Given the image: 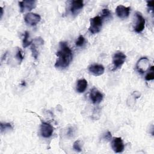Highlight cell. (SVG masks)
<instances>
[{"mask_svg": "<svg viewBox=\"0 0 154 154\" xmlns=\"http://www.w3.org/2000/svg\"><path fill=\"white\" fill-rule=\"evenodd\" d=\"M150 72L149 73H148L146 77H145V79L147 81H151V80H153V78H154V74H153V72H154V70H153V66H152L150 69Z\"/></svg>", "mask_w": 154, "mask_h": 154, "instance_id": "e0dca14e", "label": "cell"}, {"mask_svg": "<svg viewBox=\"0 0 154 154\" xmlns=\"http://www.w3.org/2000/svg\"><path fill=\"white\" fill-rule=\"evenodd\" d=\"M73 149L78 152H81L82 149H81V144H80V141L79 140H77L76 141L74 142L73 143Z\"/></svg>", "mask_w": 154, "mask_h": 154, "instance_id": "44dd1931", "label": "cell"}, {"mask_svg": "<svg viewBox=\"0 0 154 154\" xmlns=\"http://www.w3.org/2000/svg\"><path fill=\"white\" fill-rule=\"evenodd\" d=\"M57 59L55 67L58 69H66L67 67L73 58V54L70 48L65 42L60 43L59 49L56 53Z\"/></svg>", "mask_w": 154, "mask_h": 154, "instance_id": "6da1fadb", "label": "cell"}, {"mask_svg": "<svg viewBox=\"0 0 154 154\" xmlns=\"http://www.w3.org/2000/svg\"><path fill=\"white\" fill-rule=\"evenodd\" d=\"M136 17H137V23H136L135 26L134 27V30L137 32L139 33L142 32L144 28L145 19L140 12L136 13Z\"/></svg>", "mask_w": 154, "mask_h": 154, "instance_id": "30bf717a", "label": "cell"}, {"mask_svg": "<svg viewBox=\"0 0 154 154\" xmlns=\"http://www.w3.org/2000/svg\"><path fill=\"white\" fill-rule=\"evenodd\" d=\"M1 17H2V15H3V8L2 7H1Z\"/></svg>", "mask_w": 154, "mask_h": 154, "instance_id": "d4e9b609", "label": "cell"}, {"mask_svg": "<svg viewBox=\"0 0 154 154\" xmlns=\"http://www.w3.org/2000/svg\"><path fill=\"white\" fill-rule=\"evenodd\" d=\"M88 70L91 74H92L95 76H97L102 75L104 73L105 68L101 64H91V66H89Z\"/></svg>", "mask_w": 154, "mask_h": 154, "instance_id": "7c38bea8", "label": "cell"}, {"mask_svg": "<svg viewBox=\"0 0 154 154\" xmlns=\"http://www.w3.org/2000/svg\"><path fill=\"white\" fill-rule=\"evenodd\" d=\"M103 97V94L96 88H93L91 90L90 93V98L94 104L99 103L102 100Z\"/></svg>", "mask_w": 154, "mask_h": 154, "instance_id": "9c48e42d", "label": "cell"}, {"mask_svg": "<svg viewBox=\"0 0 154 154\" xmlns=\"http://www.w3.org/2000/svg\"><path fill=\"white\" fill-rule=\"evenodd\" d=\"M90 26L88 30L90 32L93 34L98 33L102 28V22H103V18L101 16H97L93 18H91L90 20Z\"/></svg>", "mask_w": 154, "mask_h": 154, "instance_id": "7a4b0ae2", "label": "cell"}, {"mask_svg": "<svg viewBox=\"0 0 154 154\" xmlns=\"http://www.w3.org/2000/svg\"><path fill=\"white\" fill-rule=\"evenodd\" d=\"M84 6V2L82 0H75L71 1L70 10L72 14H77Z\"/></svg>", "mask_w": 154, "mask_h": 154, "instance_id": "4fadbf2b", "label": "cell"}, {"mask_svg": "<svg viewBox=\"0 0 154 154\" xmlns=\"http://www.w3.org/2000/svg\"><path fill=\"white\" fill-rule=\"evenodd\" d=\"M31 51H32V55L33 57L35 58V59H36L37 58V56H38V52L35 48V46L34 45H32L31 47Z\"/></svg>", "mask_w": 154, "mask_h": 154, "instance_id": "7402d4cb", "label": "cell"}, {"mask_svg": "<svg viewBox=\"0 0 154 154\" xmlns=\"http://www.w3.org/2000/svg\"><path fill=\"white\" fill-rule=\"evenodd\" d=\"M84 42H85V38L82 35H81L78 38V40H76L75 44H76V46L80 47L84 45Z\"/></svg>", "mask_w": 154, "mask_h": 154, "instance_id": "d6986e66", "label": "cell"}, {"mask_svg": "<svg viewBox=\"0 0 154 154\" xmlns=\"http://www.w3.org/2000/svg\"><path fill=\"white\" fill-rule=\"evenodd\" d=\"M87 81L85 79H81L78 81L76 84V90L78 93H82L85 91L87 87Z\"/></svg>", "mask_w": 154, "mask_h": 154, "instance_id": "5bb4252c", "label": "cell"}, {"mask_svg": "<svg viewBox=\"0 0 154 154\" xmlns=\"http://www.w3.org/2000/svg\"><path fill=\"white\" fill-rule=\"evenodd\" d=\"M149 60L146 57L141 58L137 63L136 69L141 73L146 72L149 68Z\"/></svg>", "mask_w": 154, "mask_h": 154, "instance_id": "5b68a950", "label": "cell"}, {"mask_svg": "<svg viewBox=\"0 0 154 154\" xmlns=\"http://www.w3.org/2000/svg\"><path fill=\"white\" fill-rule=\"evenodd\" d=\"M72 134H73V132H72V129H69V131L68 134H69V135H72Z\"/></svg>", "mask_w": 154, "mask_h": 154, "instance_id": "484cf974", "label": "cell"}, {"mask_svg": "<svg viewBox=\"0 0 154 154\" xmlns=\"http://www.w3.org/2000/svg\"><path fill=\"white\" fill-rule=\"evenodd\" d=\"M116 14L117 16L120 19H126L129 15L130 7H126L122 5H119L116 7Z\"/></svg>", "mask_w": 154, "mask_h": 154, "instance_id": "8fae6325", "label": "cell"}, {"mask_svg": "<svg viewBox=\"0 0 154 154\" xmlns=\"http://www.w3.org/2000/svg\"><path fill=\"white\" fill-rule=\"evenodd\" d=\"M153 1H147V5L149 8H151L153 10Z\"/></svg>", "mask_w": 154, "mask_h": 154, "instance_id": "cb8c5ba5", "label": "cell"}, {"mask_svg": "<svg viewBox=\"0 0 154 154\" xmlns=\"http://www.w3.org/2000/svg\"><path fill=\"white\" fill-rule=\"evenodd\" d=\"M53 127L47 122H42L40 126V133L45 138L50 137L53 133Z\"/></svg>", "mask_w": 154, "mask_h": 154, "instance_id": "ba28073f", "label": "cell"}, {"mask_svg": "<svg viewBox=\"0 0 154 154\" xmlns=\"http://www.w3.org/2000/svg\"><path fill=\"white\" fill-rule=\"evenodd\" d=\"M16 58H17V60L19 61V63H21L23 59V57L22 54V51L20 49H17V51L16 54Z\"/></svg>", "mask_w": 154, "mask_h": 154, "instance_id": "ffe728a7", "label": "cell"}, {"mask_svg": "<svg viewBox=\"0 0 154 154\" xmlns=\"http://www.w3.org/2000/svg\"><path fill=\"white\" fill-rule=\"evenodd\" d=\"M111 11L107 9V8H104L102 10V17L103 19H105V18H108L111 16Z\"/></svg>", "mask_w": 154, "mask_h": 154, "instance_id": "ac0fdd59", "label": "cell"}, {"mask_svg": "<svg viewBox=\"0 0 154 154\" xmlns=\"http://www.w3.org/2000/svg\"><path fill=\"white\" fill-rule=\"evenodd\" d=\"M1 132H3L7 130H11L13 129L12 125L9 123H1Z\"/></svg>", "mask_w": 154, "mask_h": 154, "instance_id": "2e32d148", "label": "cell"}, {"mask_svg": "<svg viewBox=\"0 0 154 154\" xmlns=\"http://www.w3.org/2000/svg\"><path fill=\"white\" fill-rule=\"evenodd\" d=\"M24 20L27 24L34 26L37 25L41 20V17L39 14L34 13H28L24 17Z\"/></svg>", "mask_w": 154, "mask_h": 154, "instance_id": "8992f818", "label": "cell"}, {"mask_svg": "<svg viewBox=\"0 0 154 154\" xmlns=\"http://www.w3.org/2000/svg\"><path fill=\"white\" fill-rule=\"evenodd\" d=\"M111 147L116 153H121L124 150V144L120 137H115L111 142Z\"/></svg>", "mask_w": 154, "mask_h": 154, "instance_id": "52a82bcc", "label": "cell"}, {"mask_svg": "<svg viewBox=\"0 0 154 154\" xmlns=\"http://www.w3.org/2000/svg\"><path fill=\"white\" fill-rule=\"evenodd\" d=\"M20 12L23 13L25 11H29L34 8L36 6V1L34 0L22 1L19 2Z\"/></svg>", "mask_w": 154, "mask_h": 154, "instance_id": "277c9868", "label": "cell"}, {"mask_svg": "<svg viewBox=\"0 0 154 154\" xmlns=\"http://www.w3.org/2000/svg\"><path fill=\"white\" fill-rule=\"evenodd\" d=\"M126 56L121 52H118L114 54L112 57L113 63V71L120 68L125 61Z\"/></svg>", "mask_w": 154, "mask_h": 154, "instance_id": "3957f363", "label": "cell"}, {"mask_svg": "<svg viewBox=\"0 0 154 154\" xmlns=\"http://www.w3.org/2000/svg\"><path fill=\"white\" fill-rule=\"evenodd\" d=\"M29 32L28 31H25V34H24V37H23V42H22V45H23V47L24 48L28 47L29 45H30L32 43V41L29 40Z\"/></svg>", "mask_w": 154, "mask_h": 154, "instance_id": "9a60e30c", "label": "cell"}, {"mask_svg": "<svg viewBox=\"0 0 154 154\" xmlns=\"http://www.w3.org/2000/svg\"><path fill=\"white\" fill-rule=\"evenodd\" d=\"M111 134L110 132L108 131V132L105 134V138L106 140H109L111 139Z\"/></svg>", "mask_w": 154, "mask_h": 154, "instance_id": "603a6c76", "label": "cell"}]
</instances>
